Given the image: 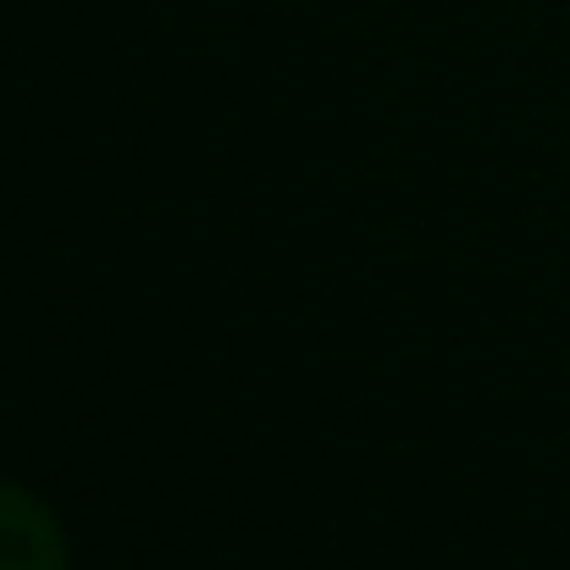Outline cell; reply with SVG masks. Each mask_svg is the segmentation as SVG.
Segmentation results:
<instances>
[{
    "instance_id": "6da1fadb",
    "label": "cell",
    "mask_w": 570,
    "mask_h": 570,
    "mask_svg": "<svg viewBox=\"0 0 570 570\" xmlns=\"http://www.w3.org/2000/svg\"><path fill=\"white\" fill-rule=\"evenodd\" d=\"M0 570H67L61 521L17 482H0Z\"/></svg>"
}]
</instances>
